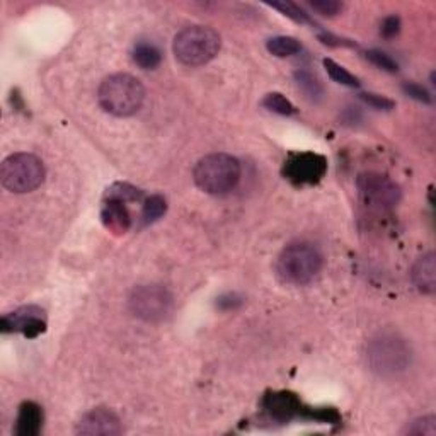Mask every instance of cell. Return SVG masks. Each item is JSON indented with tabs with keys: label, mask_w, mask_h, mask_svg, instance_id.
<instances>
[{
	"label": "cell",
	"mask_w": 436,
	"mask_h": 436,
	"mask_svg": "<svg viewBox=\"0 0 436 436\" xmlns=\"http://www.w3.org/2000/svg\"><path fill=\"white\" fill-rule=\"evenodd\" d=\"M97 99L101 108L109 115L128 118L144 106L145 89L140 80L130 73H113L101 82Z\"/></svg>",
	"instance_id": "1"
},
{
	"label": "cell",
	"mask_w": 436,
	"mask_h": 436,
	"mask_svg": "<svg viewBox=\"0 0 436 436\" xmlns=\"http://www.w3.org/2000/svg\"><path fill=\"white\" fill-rule=\"evenodd\" d=\"M193 177L197 186L206 194H227L237 186L240 179V164L229 154H210L199 158L194 166Z\"/></svg>",
	"instance_id": "2"
},
{
	"label": "cell",
	"mask_w": 436,
	"mask_h": 436,
	"mask_svg": "<svg viewBox=\"0 0 436 436\" xmlns=\"http://www.w3.org/2000/svg\"><path fill=\"white\" fill-rule=\"evenodd\" d=\"M324 264L320 251L312 244L299 242L285 247L276 261V275L283 283L305 285L319 275Z\"/></svg>",
	"instance_id": "3"
},
{
	"label": "cell",
	"mask_w": 436,
	"mask_h": 436,
	"mask_svg": "<svg viewBox=\"0 0 436 436\" xmlns=\"http://www.w3.org/2000/svg\"><path fill=\"white\" fill-rule=\"evenodd\" d=\"M222 39L208 26H187L174 38L173 50L176 58L186 67H199L218 55Z\"/></svg>",
	"instance_id": "4"
},
{
	"label": "cell",
	"mask_w": 436,
	"mask_h": 436,
	"mask_svg": "<svg viewBox=\"0 0 436 436\" xmlns=\"http://www.w3.org/2000/svg\"><path fill=\"white\" fill-rule=\"evenodd\" d=\"M46 170L39 157L32 154H12L0 166V181L7 191L15 194L31 193L43 185Z\"/></svg>",
	"instance_id": "5"
},
{
	"label": "cell",
	"mask_w": 436,
	"mask_h": 436,
	"mask_svg": "<svg viewBox=\"0 0 436 436\" xmlns=\"http://www.w3.org/2000/svg\"><path fill=\"white\" fill-rule=\"evenodd\" d=\"M366 358L373 372L378 375H395L411 363V349L402 337L394 332H380L370 341Z\"/></svg>",
	"instance_id": "6"
},
{
	"label": "cell",
	"mask_w": 436,
	"mask_h": 436,
	"mask_svg": "<svg viewBox=\"0 0 436 436\" xmlns=\"http://www.w3.org/2000/svg\"><path fill=\"white\" fill-rule=\"evenodd\" d=\"M128 307L138 319L156 324L170 316L174 297L162 285H140L130 293Z\"/></svg>",
	"instance_id": "7"
},
{
	"label": "cell",
	"mask_w": 436,
	"mask_h": 436,
	"mask_svg": "<svg viewBox=\"0 0 436 436\" xmlns=\"http://www.w3.org/2000/svg\"><path fill=\"white\" fill-rule=\"evenodd\" d=\"M361 203L373 211H390L399 205L402 191L390 177L378 173H365L356 181Z\"/></svg>",
	"instance_id": "8"
},
{
	"label": "cell",
	"mask_w": 436,
	"mask_h": 436,
	"mask_svg": "<svg viewBox=\"0 0 436 436\" xmlns=\"http://www.w3.org/2000/svg\"><path fill=\"white\" fill-rule=\"evenodd\" d=\"M283 176L293 186H312L328 173V158L316 152L292 154L283 164Z\"/></svg>",
	"instance_id": "9"
},
{
	"label": "cell",
	"mask_w": 436,
	"mask_h": 436,
	"mask_svg": "<svg viewBox=\"0 0 436 436\" xmlns=\"http://www.w3.org/2000/svg\"><path fill=\"white\" fill-rule=\"evenodd\" d=\"M44 331H46L44 311L36 305H27L2 317V332H23L30 340H35Z\"/></svg>",
	"instance_id": "10"
},
{
	"label": "cell",
	"mask_w": 436,
	"mask_h": 436,
	"mask_svg": "<svg viewBox=\"0 0 436 436\" xmlns=\"http://www.w3.org/2000/svg\"><path fill=\"white\" fill-rule=\"evenodd\" d=\"M123 433L120 418L108 407H96L82 416L77 423V435L84 436H116Z\"/></svg>",
	"instance_id": "11"
},
{
	"label": "cell",
	"mask_w": 436,
	"mask_h": 436,
	"mask_svg": "<svg viewBox=\"0 0 436 436\" xmlns=\"http://www.w3.org/2000/svg\"><path fill=\"white\" fill-rule=\"evenodd\" d=\"M263 407L271 418L278 419V421H288V419L304 413L299 397L293 392H287V390L268 394L263 399Z\"/></svg>",
	"instance_id": "12"
},
{
	"label": "cell",
	"mask_w": 436,
	"mask_h": 436,
	"mask_svg": "<svg viewBox=\"0 0 436 436\" xmlns=\"http://www.w3.org/2000/svg\"><path fill=\"white\" fill-rule=\"evenodd\" d=\"M411 278L419 292L425 295H433L436 290V261L433 252H428L416 261Z\"/></svg>",
	"instance_id": "13"
},
{
	"label": "cell",
	"mask_w": 436,
	"mask_h": 436,
	"mask_svg": "<svg viewBox=\"0 0 436 436\" xmlns=\"http://www.w3.org/2000/svg\"><path fill=\"white\" fill-rule=\"evenodd\" d=\"M101 220L108 230L115 234H125L132 227V215L123 201L118 199H106L103 211H101Z\"/></svg>",
	"instance_id": "14"
},
{
	"label": "cell",
	"mask_w": 436,
	"mask_h": 436,
	"mask_svg": "<svg viewBox=\"0 0 436 436\" xmlns=\"http://www.w3.org/2000/svg\"><path fill=\"white\" fill-rule=\"evenodd\" d=\"M43 426V411L36 402H23L19 407L14 433L18 436H36Z\"/></svg>",
	"instance_id": "15"
},
{
	"label": "cell",
	"mask_w": 436,
	"mask_h": 436,
	"mask_svg": "<svg viewBox=\"0 0 436 436\" xmlns=\"http://www.w3.org/2000/svg\"><path fill=\"white\" fill-rule=\"evenodd\" d=\"M133 60L140 68L144 70H154L161 65L162 55L158 51L157 46L150 43H138L135 48H133Z\"/></svg>",
	"instance_id": "16"
},
{
	"label": "cell",
	"mask_w": 436,
	"mask_h": 436,
	"mask_svg": "<svg viewBox=\"0 0 436 436\" xmlns=\"http://www.w3.org/2000/svg\"><path fill=\"white\" fill-rule=\"evenodd\" d=\"M266 48L271 55L278 56V58L297 55L301 50L299 39L292 38V36H275V38L268 39Z\"/></svg>",
	"instance_id": "17"
},
{
	"label": "cell",
	"mask_w": 436,
	"mask_h": 436,
	"mask_svg": "<svg viewBox=\"0 0 436 436\" xmlns=\"http://www.w3.org/2000/svg\"><path fill=\"white\" fill-rule=\"evenodd\" d=\"M295 82L299 85L300 91L305 94V97L311 101H319L322 94H324V89H322L319 79L307 70L295 72Z\"/></svg>",
	"instance_id": "18"
},
{
	"label": "cell",
	"mask_w": 436,
	"mask_h": 436,
	"mask_svg": "<svg viewBox=\"0 0 436 436\" xmlns=\"http://www.w3.org/2000/svg\"><path fill=\"white\" fill-rule=\"evenodd\" d=\"M167 211V201L164 197L161 194H152L145 199L144 211H142V222L144 225H150V223L157 222L158 218H162Z\"/></svg>",
	"instance_id": "19"
},
{
	"label": "cell",
	"mask_w": 436,
	"mask_h": 436,
	"mask_svg": "<svg viewBox=\"0 0 436 436\" xmlns=\"http://www.w3.org/2000/svg\"><path fill=\"white\" fill-rule=\"evenodd\" d=\"M144 198V191L128 185V182H115L106 191V199H118V201H140Z\"/></svg>",
	"instance_id": "20"
},
{
	"label": "cell",
	"mask_w": 436,
	"mask_h": 436,
	"mask_svg": "<svg viewBox=\"0 0 436 436\" xmlns=\"http://www.w3.org/2000/svg\"><path fill=\"white\" fill-rule=\"evenodd\" d=\"M263 106L266 109H270V111L276 113V115H281V116H292V115H295V111H297L295 106H293L290 101H288L287 97L280 92L268 94V96L263 99Z\"/></svg>",
	"instance_id": "21"
},
{
	"label": "cell",
	"mask_w": 436,
	"mask_h": 436,
	"mask_svg": "<svg viewBox=\"0 0 436 436\" xmlns=\"http://www.w3.org/2000/svg\"><path fill=\"white\" fill-rule=\"evenodd\" d=\"M324 67L325 70H328L329 77L334 80V82L346 85V87H360V82H358L356 77L353 75V73H349L346 68L341 67V65H337L334 60L331 58H325L324 60Z\"/></svg>",
	"instance_id": "22"
},
{
	"label": "cell",
	"mask_w": 436,
	"mask_h": 436,
	"mask_svg": "<svg viewBox=\"0 0 436 436\" xmlns=\"http://www.w3.org/2000/svg\"><path fill=\"white\" fill-rule=\"evenodd\" d=\"M268 6L273 7V9L280 11L281 14L287 15V18H290L292 21H295V23H300V24L312 23L307 12H305L304 9H300V7L293 2H268Z\"/></svg>",
	"instance_id": "23"
},
{
	"label": "cell",
	"mask_w": 436,
	"mask_h": 436,
	"mask_svg": "<svg viewBox=\"0 0 436 436\" xmlns=\"http://www.w3.org/2000/svg\"><path fill=\"white\" fill-rule=\"evenodd\" d=\"M366 58L372 62L375 67H378L380 70L395 73L399 70V63L395 62L392 56H389L387 53L380 51V50H370L366 51Z\"/></svg>",
	"instance_id": "24"
},
{
	"label": "cell",
	"mask_w": 436,
	"mask_h": 436,
	"mask_svg": "<svg viewBox=\"0 0 436 436\" xmlns=\"http://www.w3.org/2000/svg\"><path fill=\"white\" fill-rule=\"evenodd\" d=\"M406 433L435 436L436 435V418L435 416H425V418L416 419V421L411 423V426H407Z\"/></svg>",
	"instance_id": "25"
},
{
	"label": "cell",
	"mask_w": 436,
	"mask_h": 436,
	"mask_svg": "<svg viewBox=\"0 0 436 436\" xmlns=\"http://www.w3.org/2000/svg\"><path fill=\"white\" fill-rule=\"evenodd\" d=\"M311 7L316 12H319V14L329 15V18L343 11V4L337 2V0H313V2H311Z\"/></svg>",
	"instance_id": "26"
},
{
	"label": "cell",
	"mask_w": 436,
	"mask_h": 436,
	"mask_svg": "<svg viewBox=\"0 0 436 436\" xmlns=\"http://www.w3.org/2000/svg\"><path fill=\"white\" fill-rule=\"evenodd\" d=\"M361 99H363L368 106H372L373 109H378V111H389V109H392L395 106L392 99H389V97H385V96H380V94H373V92L361 94Z\"/></svg>",
	"instance_id": "27"
},
{
	"label": "cell",
	"mask_w": 436,
	"mask_h": 436,
	"mask_svg": "<svg viewBox=\"0 0 436 436\" xmlns=\"http://www.w3.org/2000/svg\"><path fill=\"white\" fill-rule=\"evenodd\" d=\"M402 91L406 92V96L413 97V99L419 101V103H425V104L431 103L430 92H428V89L423 87V85L414 84V82H406L404 85H402Z\"/></svg>",
	"instance_id": "28"
},
{
	"label": "cell",
	"mask_w": 436,
	"mask_h": 436,
	"mask_svg": "<svg viewBox=\"0 0 436 436\" xmlns=\"http://www.w3.org/2000/svg\"><path fill=\"white\" fill-rule=\"evenodd\" d=\"M401 31V19L397 15H389V18L384 19L380 26V32L385 39H392L399 35Z\"/></svg>",
	"instance_id": "29"
},
{
	"label": "cell",
	"mask_w": 436,
	"mask_h": 436,
	"mask_svg": "<svg viewBox=\"0 0 436 436\" xmlns=\"http://www.w3.org/2000/svg\"><path fill=\"white\" fill-rule=\"evenodd\" d=\"M242 304V299L235 295V293H227V295L220 297L217 301V307L222 309V311H234L237 309L239 305Z\"/></svg>",
	"instance_id": "30"
},
{
	"label": "cell",
	"mask_w": 436,
	"mask_h": 436,
	"mask_svg": "<svg viewBox=\"0 0 436 436\" xmlns=\"http://www.w3.org/2000/svg\"><path fill=\"white\" fill-rule=\"evenodd\" d=\"M319 38L322 43L329 44V46H353V43L344 42V39L336 38V36H332V35H320Z\"/></svg>",
	"instance_id": "31"
}]
</instances>
